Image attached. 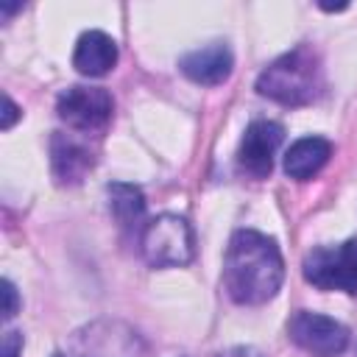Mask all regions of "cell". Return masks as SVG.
Returning a JSON list of instances; mask_svg holds the SVG:
<instances>
[{
    "label": "cell",
    "instance_id": "10",
    "mask_svg": "<svg viewBox=\"0 0 357 357\" xmlns=\"http://www.w3.org/2000/svg\"><path fill=\"white\" fill-rule=\"evenodd\" d=\"M50 162H53V176L61 184H78L92 167V153L70 134H56L50 142Z\"/></svg>",
    "mask_w": 357,
    "mask_h": 357
},
{
    "label": "cell",
    "instance_id": "7",
    "mask_svg": "<svg viewBox=\"0 0 357 357\" xmlns=\"http://www.w3.org/2000/svg\"><path fill=\"white\" fill-rule=\"evenodd\" d=\"M284 139V128L273 120H254L237 148V167L251 178H265L273 170V156Z\"/></svg>",
    "mask_w": 357,
    "mask_h": 357
},
{
    "label": "cell",
    "instance_id": "9",
    "mask_svg": "<svg viewBox=\"0 0 357 357\" xmlns=\"http://www.w3.org/2000/svg\"><path fill=\"white\" fill-rule=\"evenodd\" d=\"M73 64L81 75H89V78H98V75H106L114 64H117V45L109 33L103 31H86L81 33L78 45H75V53H73Z\"/></svg>",
    "mask_w": 357,
    "mask_h": 357
},
{
    "label": "cell",
    "instance_id": "11",
    "mask_svg": "<svg viewBox=\"0 0 357 357\" xmlns=\"http://www.w3.org/2000/svg\"><path fill=\"white\" fill-rule=\"evenodd\" d=\"M332 156V142L324 137H301L284 153V173L296 181L312 178Z\"/></svg>",
    "mask_w": 357,
    "mask_h": 357
},
{
    "label": "cell",
    "instance_id": "5",
    "mask_svg": "<svg viewBox=\"0 0 357 357\" xmlns=\"http://www.w3.org/2000/svg\"><path fill=\"white\" fill-rule=\"evenodd\" d=\"M56 112L70 128L95 134L109 126L114 100L103 86H70L59 95Z\"/></svg>",
    "mask_w": 357,
    "mask_h": 357
},
{
    "label": "cell",
    "instance_id": "15",
    "mask_svg": "<svg viewBox=\"0 0 357 357\" xmlns=\"http://www.w3.org/2000/svg\"><path fill=\"white\" fill-rule=\"evenodd\" d=\"M3 103H6V112H3V128H6V131H8V128H11V123H14V120H17V117H20V109H17V106H14V100H11V98H8V95H6V98H3Z\"/></svg>",
    "mask_w": 357,
    "mask_h": 357
},
{
    "label": "cell",
    "instance_id": "3",
    "mask_svg": "<svg viewBox=\"0 0 357 357\" xmlns=\"http://www.w3.org/2000/svg\"><path fill=\"white\" fill-rule=\"evenodd\" d=\"M139 248L151 268H181L195 254V234L184 218L167 212L145 223Z\"/></svg>",
    "mask_w": 357,
    "mask_h": 357
},
{
    "label": "cell",
    "instance_id": "6",
    "mask_svg": "<svg viewBox=\"0 0 357 357\" xmlns=\"http://www.w3.org/2000/svg\"><path fill=\"white\" fill-rule=\"evenodd\" d=\"M290 340L310 357H337L349 346V329L326 315L298 310L287 324Z\"/></svg>",
    "mask_w": 357,
    "mask_h": 357
},
{
    "label": "cell",
    "instance_id": "4",
    "mask_svg": "<svg viewBox=\"0 0 357 357\" xmlns=\"http://www.w3.org/2000/svg\"><path fill=\"white\" fill-rule=\"evenodd\" d=\"M304 279L318 290H343L357 296V240L312 248L304 257Z\"/></svg>",
    "mask_w": 357,
    "mask_h": 357
},
{
    "label": "cell",
    "instance_id": "8",
    "mask_svg": "<svg viewBox=\"0 0 357 357\" xmlns=\"http://www.w3.org/2000/svg\"><path fill=\"white\" fill-rule=\"evenodd\" d=\"M178 67L190 81L215 86V84H220V81H226L231 75L234 59H231V50H229L226 42H209V45L181 56Z\"/></svg>",
    "mask_w": 357,
    "mask_h": 357
},
{
    "label": "cell",
    "instance_id": "1",
    "mask_svg": "<svg viewBox=\"0 0 357 357\" xmlns=\"http://www.w3.org/2000/svg\"><path fill=\"white\" fill-rule=\"evenodd\" d=\"M284 279L279 245L254 229L231 234L223 259V287L237 304H265L276 296Z\"/></svg>",
    "mask_w": 357,
    "mask_h": 357
},
{
    "label": "cell",
    "instance_id": "16",
    "mask_svg": "<svg viewBox=\"0 0 357 357\" xmlns=\"http://www.w3.org/2000/svg\"><path fill=\"white\" fill-rule=\"evenodd\" d=\"M220 357H257V351H254V349H243V346H240V349H229V351H226V354H220Z\"/></svg>",
    "mask_w": 357,
    "mask_h": 357
},
{
    "label": "cell",
    "instance_id": "14",
    "mask_svg": "<svg viewBox=\"0 0 357 357\" xmlns=\"http://www.w3.org/2000/svg\"><path fill=\"white\" fill-rule=\"evenodd\" d=\"M22 349V335L20 332H6L3 337V357H20Z\"/></svg>",
    "mask_w": 357,
    "mask_h": 357
},
{
    "label": "cell",
    "instance_id": "17",
    "mask_svg": "<svg viewBox=\"0 0 357 357\" xmlns=\"http://www.w3.org/2000/svg\"><path fill=\"white\" fill-rule=\"evenodd\" d=\"M53 357H64V354H53Z\"/></svg>",
    "mask_w": 357,
    "mask_h": 357
},
{
    "label": "cell",
    "instance_id": "2",
    "mask_svg": "<svg viewBox=\"0 0 357 357\" xmlns=\"http://www.w3.org/2000/svg\"><path fill=\"white\" fill-rule=\"evenodd\" d=\"M321 84V61L312 53V47L301 45L279 56L259 73L257 92L282 106H304L318 98Z\"/></svg>",
    "mask_w": 357,
    "mask_h": 357
},
{
    "label": "cell",
    "instance_id": "13",
    "mask_svg": "<svg viewBox=\"0 0 357 357\" xmlns=\"http://www.w3.org/2000/svg\"><path fill=\"white\" fill-rule=\"evenodd\" d=\"M3 298H6V304H3V318H14V312H17V307H20V298H17V290H14V284H11L8 279H3Z\"/></svg>",
    "mask_w": 357,
    "mask_h": 357
},
{
    "label": "cell",
    "instance_id": "12",
    "mask_svg": "<svg viewBox=\"0 0 357 357\" xmlns=\"http://www.w3.org/2000/svg\"><path fill=\"white\" fill-rule=\"evenodd\" d=\"M109 206L112 215L120 220V226H134L145 215V195L134 184H109Z\"/></svg>",
    "mask_w": 357,
    "mask_h": 357
}]
</instances>
